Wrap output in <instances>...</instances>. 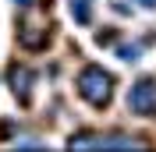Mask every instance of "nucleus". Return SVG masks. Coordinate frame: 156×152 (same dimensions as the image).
<instances>
[{"label":"nucleus","mask_w":156,"mask_h":152,"mask_svg":"<svg viewBox=\"0 0 156 152\" xmlns=\"http://www.w3.org/2000/svg\"><path fill=\"white\" fill-rule=\"evenodd\" d=\"M78 95L85 99L89 106H107L110 103V92H114V74H107L103 67H82V74H78Z\"/></svg>","instance_id":"f257e3e1"},{"label":"nucleus","mask_w":156,"mask_h":152,"mask_svg":"<svg viewBox=\"0 0 156 152\" xmlns=\"http://www.w3.org/2000/svg\"><path fill=\"white\" fill-rule=\"evenodd\" d=\"M128 110L138 117H153L156 113V78L142 74L131 85V95H128Z\"/></svg>","instance_id":"f03ea898"},{"label":"nucleus","mask_w":156,"mask_h":152,"mask_svg":"<svg viewBox=\"0 0 156 152\" xmlns=\"http://www.w3.org/2000/svg\"><path fill=\"white\" fill-rule=\"evenodd\" d=\"M14 4H21V7H29V4H32V0H14Z\"/></svg>","instance_id":"0eeeda50"},{"label":"nucleus","mask_w":156,"mask_h":152,"mask_svg":"<svg viewBox=\"0 0 156 152\" xmlns=\"http://www.w3.org/2000/svg\"><path fill=\"white\" fill-rule=\"evenodd\" d=\"M32 81H36V71H32V67L14 64L7 71V85H11V92H14V99H21V106H29V99H32Z\"/></svg>","instance_id":"7ed1b4c3"},{"label":"nucleus","mask_w":156,"mask_h":152,"mask_svg":"<svg viewBox=\"0 0 156 152\" xmlns=\"http://www.w3.org/2000/svg\"><path fill=\"white\" fill-rule=\"evenodd\" d=\"M138 4H142V7H153V4H156V0H138Z\"/></svg>","instance_id":"423d86ee"},{"label":"nucleus","mask_w":156,"mask_h":152,"mask_svg":"<svg viewBox=\"0 0 156 152\" xmlns=\"http://www.w3.org/2000/svg\"><path fill=\"white\" fill-rule=\"evenodd\" d=\"M71 14H75V25H89L92 21V0H68Z\"/></svg>","instance_id":"20e7f679"},{"label":"nucleus","mask_w":156,"mask_h":152,"mask_svg":"<svg viewBox=\"0 0 156 152\" xmlns=\"http://www.w3.org/2000/svg\"><path fill=\"white\" fill-rule=\"evenodd\" d=\"M117 57H121V60H138V57H142V46H121Z\"/></svg>","instance_id":"39448f33"}]
</instances>
